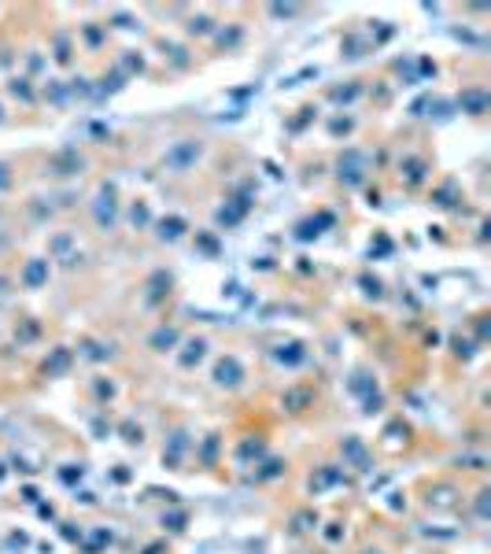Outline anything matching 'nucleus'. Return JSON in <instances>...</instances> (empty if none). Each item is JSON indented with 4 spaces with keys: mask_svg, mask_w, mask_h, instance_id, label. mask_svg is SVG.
<instances>
[{
    "mask_svg": "<svg viewBox=\"0 0 491 554\" xmlns=\"http://www.w3.org/2000/svg\"><path fill=\"white\" fill-rule=\"evenodd\" d=\"M240 362L237 359H222L218 366H215V381L218 385H226V388H233V385H240Z\"/></svg>",
    "mask_w": 491,
    "mask_h": 554,
    "instance_id": "f257e3e1",
    "label": "nucleus"
},
{
    "mask_svg": "<svg viewBox=\"0 0 491 554\" xmlns=\"http://www.w3.org/2000/svg\"><path fill=\"white\" fill-rule=\"evenodd\" d=\"M45 277H48V262L45 259H30L26 262V270H23V285H26V289H41Z\"/></svg>",
    "mask_w": 491,
    "mask_h": 554,
    "instance_id": "f03ea898",
    "label": "nucleus"
},
{
    "mask_svg": "<svg viewBox=\"0 0 491 554\" xmlns=\"http://www.w3.org/2000/svg\"><path fill=\"white\" fill-rule=\"evenodd\" d=\"M196 155H200V144H192V141H189V144L174 148V152L166 155V163L174 166V170H185V166H189V163H192V159H196Z\"/></svg>",
    "mask_w": 491,
    "mask_h": 554,
    "instance_id": "7ed1b4c3",
    "label": "nucleus"
},
{
    "mask_svg": "<svg viewBox=\"0 0 491 554\" xmlns=\"http://www.w3.org/2000/svg\"><path fill=\"white\" fill-rule=\"evenodd\" d=\"M67 366V351H56V359H52V366H45V370H63Z\"/></svg>",
    "mask_w": 491,
    "mask_h": 554,
    "instance_id": "20e7f679",
    "label": "nucleus"
}]
</instances>
